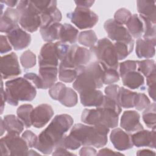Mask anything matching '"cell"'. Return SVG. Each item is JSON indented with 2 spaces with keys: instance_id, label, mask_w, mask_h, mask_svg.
I'll return each instance as SVG.
<instances>
[{
  "instance_id": "obj_1",
  "label": "cell",
  "mask_w": 156,
  "mask_h": 156,
  "mask_svg": "<svg viewBox=\"0 0 156 156\" xmlns=\"http://www.w3.org/2000/svg\"><path fill=\"white\" fill-rule=\"evenodd\" d=\"M73 122L71 116L68 114L56 115L48 126L40 133L34 147L43 154H52L56 147L63 146L65 134Z\"/></svg>"
},
{
  "instance_id": "obj_2",
  "label": "cell",
  "mask_w": 156,
  "mask_h": 156,
  "mask_svg": "<svg viewBox=\"0 0 156 156\" xmlns=\"http://www.w3.org/2000/svg\"><path fill=\"white\" fill-rule=\"evenodd\" d=\"M109 131L110 128L102 124L90 126L78 123L73 126L69 134L74 136L81 146L101 148L107 143V134Z\"/></svg>"
},
{
  "instance_id": "obj_3",
  "label": "cell",
  "mask_w": 156,
  "mask_h": 156,
  "mask_svg": "<svg viewBox=\"0 0 156 156\" xmlns=\"http://www.w3.org/2000/svg\"><path fill=\"white\" fill-rule=\"evenodd\" d=\"M76 70L77 76L73 83V87L79 94L101 88L103 86V68L98 61L91 62Z\"/></svg>"
},
{
  "instance_id": "obj_4",
  "label": "cell",
  "mask_w": 156,
  "mask_h": 156,
  "mask_svg": "<svg viewBox=\"0 0 156 156\" xmlns=\"http://www.w3.org/2000/svg\"><path fill=\"white\" fill-rule=\"evenodd\" d=\"M6 102L16 106L19 101H32L37 95L35 87L26 78L17 77L5 83Z\"/></svg>"
},
{
  "instance_id": "obj_5",
  "label": "cell",
  "mask_w": 156,
  "mask_h": 156,
  "mask_svg": "<svg viewBox=\"0 0 156 156\" xmlns=\"http://www.w3.org/2000/svg\"><path fill=\"white\" fill-rule=\"evenodd\" d=\"M119 115L115 111L108 108H85L81 114V121L91 126L102 124L109 128H115L118 125Z\"/></svg>"
},
{
  "instance_id": "obj_6",
  "label": "cell",
  "mask_w": 156,
  "mask_h": 156,
  "mask_svg": "<svg viewBox=\"0 0 156 156\" xmlns=\"http://www.w3.org/2000/svg\"><path fill=\"white\" fill-rule=\"evenodd\" d=\"M90 50L102 68L115 69L118 68V58L114 45L107 38L98 40Z\"/></svg>"
},
{
  "instance_id": "obj_7",
  "label": "cell",
  "mask_w": 156,
  "mask_h": 156,
  "mask_svg": "<svg viewBox=\"0 0 156 156\" xmlns=\"http://www.w3.org/2000/svg\"><path fill=\"white\" fill-rule=\"evenodd\" d=\"M16 9L20 13L19 24L28 32H34L41 26L40 15L31 1H19Z\"/></svg>"
},
{
  "instance_id": "obj_8",
  "label": "cell",
  "mask_w": 156,
  "mask_h": 156,
  "mask_svg": "<svg viewBox=\"0 0 156 156\" xmlns=\"http://www.w3.org/2000/svg\"><path fill=\"white\" fill-rule=\"evenodd\" d=\"M93 57V55L90 49L74 44L70 46L65 57L60 61L58 68L77 69L90 63Z\"/></svg>"
},
{
  "instance_id": "obj_9",
  "label": "cell",
  "mask_w": 156,
  "mask_h": 156,
  "mask_svg": "<svg viewBox=\"0 0 156 156\" xmlns=\"http://www.w3.org/2000/svg\"><path fill=\"white\" fill-rule=\"evenodd\" d=\"M2 155H27L28 146L18 134L8 133L1 138Z\"/></svg>"
},
{
  "instance_id": "obj_10",
  "label": "cell",
  "mask_w": 156,
  "mask_h": 156,
  "mask_svg": "<svg viewBox=\"0 0 156 156\" xmlns=\"http://www.w3.org/2000/svg\"><path fill=\"white\" fill-rule=\"evenodd\" d=\"M66 16L80 29L92 28L99 20L98 15L90 9L79 7H76L73 12L68 13Z\"/></svg>"
},
{
  "instance_id": "obj_11",
  "label": "cell",
  "mask_w": 156,
  "mask_h": 156,
  "mask_svg": "<svg viewBox=\"0 0 156 156\" xmlns=\"http://www.w3.org/2000/svg\"><path fill=\"white\" fill-rule=\"evenodd\" d=\"M104 27L108 38L112 41L134 44V40L127 28L115 21L114 19L107 20L104 24Z\"/></svg>"
},
{
  "instance_id": "obj_12",
  "label": "cell",
  "mask_w": 156,
  "mask_h": 156,
  "mask_svg": "<svg viewBox=\"0 0 156 156\" xmlns=\"http://www.w3.org/2000/svg\"><path fill=\"white\" fill-rule=\"evenodd\" d=\"M1 73L2 79H4L17 76L21 73L18 57L15 52L1 57Z\"/></svg>"
},
{
  "instance_id": "obj_13",
  "label": "cell",
  "mask_w": 156,
  "mask_h": 156,
  "mask_svg": "<svg viewBox=\"0 0 156 156\" xmlns=\"http://www.w3.org/2000/svg\"><path fill=\"white\" fill-rule=\"evenodd\" d=\"M54 112L47 104H41L34 108L31 115L32 125L35 128L43 127L52 118Z\"/></svg>"
},
{
  "instance_id": "obj_14",
  "label": "cell",
  "mask_w": 156,
  "mask_h": 156,
  "mask_svg": "<svg viewBox=\"0 0 156 156\" xmlns=\"http://www.w3.org/2000/svg\"><path fill=\"white\" fill-rule=\"evenodd\" d=\"M7 37L10 44L16 51L23 50L27 48L32 40L30 34L20 27L19 26L7 33Z\"/></svg>"
},
{
  "instance_id": "obj_15",
  "label": "cell",
  "mask_w": 156,
  "mask_h": 156,
  "mask_svg": "<svg viewBox=\"0 0 156 156\" xmlns=\"http://www.w3.org/2000/svg\"><path fill=\"white\" fill-rule=\"evenodd\" d=\"M39 67H57L58 58L55 51V43H47L41 48L38 55Z\"/></svg>"
},
{
  "instance_id": "obj_16",
  "label": "cell",
  "mask_w": 156,
  "mask_h": 156,
  "mask_svg": "<svg viewBox=\"0 0 156 156\" xmlns=\"http://www.w3.org/2000/svg\"><path fill=\"white\" fill-rule=\"evenodd\" d=\"M140 115L135 110L124 112L121 118L120 126L126 132L130 133L143 129L140 122Z\"/></svg>"
},
{
  "instance_id": "obj_17",
  "label": "cell",
  "mask_w": 156,
  "mask_h": 156,
  "mask_svg": "<svg viewBox=\"0 0 156 156\" xmlns=\"http://www.w3.org/2000/svg\"><path fill=\"white\" fill-rule=\"evenodd\" d=\"M110 139L114 147L118 151H126L133 147L131 135L120 128H115L111 132Z\"/></svg>"
},
{
  "instance_id": "obj_18",
  "label": "cell",
  "mask_w": 156,
  "mask_h": 156,
  "mask_svg": "<svg viewBox=\"0 0 156 156\" xmlns=\"http://www.w3.org/2000/svg\"><path fill=\"white\" fill-rule=\"evenodd\" d=\"M155 130L151 131L147 130H140L136 131L131 135L133 144L136 147H155Z\"/></svg>"
},
{
  "instance_id": "obj_19",
  "label": "cell",
  "mask_w": 156,
  "mask_h": 156,
  "mask_svg": "<svg viewBox=\"0 0 156 156\" xmlns=\"http://www.w3.org/2000/svg\"><path fill=\"white\" fill-rule=\"evenodd\" d=\"M19 20L20 13L17 9L10 7L7 8L4 13L1 15V32L9 33L18 26Z\"/></svg>"
},
{
  "instance_id": "obj_20",
  "label": "cell",
  "mask_w": 156,
  "mask_h": 156,
  "mask_svg": "<svg viewBox=\"0 0 156 156\" xmlns=\"http://www.w3.org/2000/svg\"><path fill=\"white\" fill-rule=\"evenodd\" d=\"M38 73L42 82V89L46 90L55 83L58 69L57 67H40Z\"/></svg>"
},
{
  "instance_id": "obj_21",
  "label": "cell",
  "mask_w": 156,
  "mask_h": 156,
  "mask_svg": "<svg viewBox=\"0 0 156 156\" xmlns=\"http://www.w3.org/2000/svg\"><path fill=\"white\" fill-rule=\"evenodd\" d=\"M80 103L85 107H99L103 102L104 94L98 89L80 94Z\"/></svg>"
},
{
  "instance_id": "obj_22",
  "label": "cell",
  "mask_w": 156,
  "mask_h": 156,
  "mask_svg": "<svg viewBox=\"0 0 156 156\" xmlns=\"http://www.w3.org/2000/svg\"><path fill=\"white\" fill-rule=\"evenodd\" d=\"M136 5L137 10L140 13V15L147 18L153 23L155 24L156 9L155 1H137Z\"/></svg>"
},
{
  "instance_id": "obj_23",
  "label": "cell",
  "mask_w": 156,
  "mask_h": 156,
  "mask_svg": "<svg viewBox=\"0 0 156 156\" xmlns=\"http://www.w3.org/2000/svg\"><path fill=\"white\" fill-rule=\"evenodd\" d=\"M155 45L144 39L138 38L136 41L135 52L138 58L146 59L153 57L155 55Z\"/></svg>"
},
{
  "instance_id": "obj_24",
  "label": "cell",
  "mask_w": 156,
  "mask_h": 156,
  "mask_svg": "<svg viewBox=\"0 0 156 156\" xmlns=\"http://www.w3.org/2000/svg\"><path fill=\"white\" fill-rule=\"evenodd\" d=\"M124 86L130 89H137L142 87L144 84V78L139 72L136 71L129 72L121 77Z\"/></svg>"
},
{
  "instance_id": "obj_25",
  "label": "cell",
  "mask_w": 156,
  "mask_h": 156,
  "mask_svg": "<svg viewBox=\"0 0 156 156\" xmlns=\"http://www.w3.org/2000/svg\"><path fill=\"white\" fill-rule=\"evenodd\" d=\"M62 24L60 23H54L52 25L40 28V32L43 40L48 43L60 40V30Z\"/></svg>"
},
{
  "instance_id": "obj_26",
  "label": "cell",
  "mask_w": 156,
  "mask_h": 156,
  "mask_svg": "<svg viewBox=\"0 0 156 156\" xmlns=\"http://www.w3.org/2000/svg\"><path fill=\"white\" fill-rule=\"evenodd\" d=\"M79 31L78 30L68 23L62 24L60 30V41L65 43L74 44L77 41Z\"/></svg>"
},
{
  "instance_id": "obj_27",
  "label": "cell",
  "mask_w": 156,
  "mask_h": 156,
  "mask_svg": "<svg viewBox=\"0 0 156 156\" xmlns=\"http://www.w3.org/2000/svg\"><path fill=\"white\" fill-rule=\"evenodd\" d=\"M4 122L6 131L20 135L24 130V124L18 117L14 115H7L4 116Z\"/></svg>"
},
{
  "instance_id": "obj_28",
  "label": "cell",
  "mask_w": 156,
  "mask_h": 156,
  "mask_svg": "<svg viewBox=\"0 0 156 156\" xmlns=\"http://www.w3.org/2000/svg\"><path fill=\"white\" fill-rule=\"evenodd\" d=\"M126 25L132 37L138 38L143 34V22L138 15H132Z\"/></svg>"
},
{
  "instance_id": "obj_29",
  "label": "cell",
  "mask_w": 156,
  "mask_h": 156,
  "mask_svg": "<svg viewBox=\"0 0 156 156\" xmlns=\"http://www.w3.org/2000/svg\"><path fill=\"white\" fill-rule=\"evenodd\" d=\"M62 13L57 7H55L49 10L42 12L40 13V27H46L52 25L54 23H60L62 20Z\"/></svg>"
},
{
  "instance_id": "obj_30",
  "label": "cell",
  "mask_w": 156,
  "mask_h": 156,
  "mask_svg": "<svg viewBox=\"0 0 156 156\" xmlns=\"http://www.w3.org/2000/svg\"><path fill=\"white\" fill-rule=\"evenodd\" d=\"M143 24V38L144 40L151 42L155 46L156 44V27L155 24L153 23L147 18L139 15Z\"/></svg>"
},
{
  "instance_id": "obj_31",
  "label": "cell",
  "mask_w": 156,
  "mask_h": 156,
  "mask_svg": "<svg viewBox=\"0 0 156 156\" xmlns=\"http://www.w3.org/2000/svg\"><path fill=\"white\" fill-rule=\"evenodd\" d=\"M58 101L65 107H73L77 104V94L73 89L66 87L61 93Z\"/></svg>"
},
{
  "instance_id": "obj_32",
  "label": "cell",
  "mask_w": 156,
  "mask_h": 156,
  "mask_svg": "<svg viewBox=\"0 0 156 156\" xmlns=\"http://www.w3.org/2000/svg\"><path fill=\"white\" fill-rule=\"evenodd\" d=\"M137 93L132 91L124 87H121L118 103L124 108L134 107V102Z\"/></svg>"
},
{
  "instance_id": "obj_33",
  "label": "cell",
  "mask_w": 156,
  "mask_h": 156,
  "mask_svg": "<svg viewBox=\"0 0 156 156\" xmlns=\"http://www.w3.org/2000/svg\"><path fill=\"white\" fill-rule=\"evenodd\" d=\"M34 110L32 105L29 104H23L16 110L17 116L23 122L25 127H30L32 125L31 115Z\"/></svg>"
},
{
  "instance_id": "obj_34",
  "label": "cell",
  "mask_w": 156,
  "mask_h": 156,
  "mask_svg": "<svg viewBox=\"0 0 156 156\" xmlns=\"http://www.w3.org/2000/svg\"><path fill=\"white\" fill-rule=\"evenodd\" d=\"M143 120L146 126L152 130L156 127V105L154 102L144 109L142 114Z\"/></svg>"
},
{
  "instance_id": "obj_35",
  "label": "cell",
  "mask_w": 156,
  "mask_h": 156,
  "mask_svg": "<svg viewBox=\"0 0 156 156\" xmlns=\"http://www.w3.org/2000/svg\"><path fill=\"white\" fill-rule=\"evenodd\" d=\"M77 40L80 44L90 48L96 44L98 37L94 31L88 30L80 32Z\"/></svg>"
},
{
  "instance_id": "obj_36",
  "label": "cell",
  "mask_w": 156,
  "mask_h": 156,
  "mask_svg": "<svg viewBox=\"0 0 156 156\" xmlns=\"http://www.w3.org/2000/svg\"><path fill=\"white\" fill-rule=\"evenodd\" d=\"M113 45L118 60L126 58L133 51L134 47V44H130L124 42H115Z\"/></svg>"
},
{
  "instance_id": "obj_37",
  "label": "cell",
  "mask_w": 156,
  "mask_h": 156,
  "mask_svg": "<svg viewBox=\"0 0 156 156\" xmlns=\"http://www.w3.org/2000/svg\"><path fill=\"white\" fill-rule=\"evenodd\" d=\"M137 70L147 77L153 71L155 70V62L152 59L137 60Z\"/></svg>"
},
{
  "instance_id": "obj_38",
  "label": "cell",
  "mask_w": 156,
  "mask_h": 156,
  "mask_svg": "<svg viewBox=\"0 0 156 156\" xmlns=\"http://www.w3.org/2000/svg\"><path fill=\"white\" fill-rule=\"evenodd\" d=\"M20 60L22 66L26 69L34 67L37 62L35 54L29 49L25 51L21 55Z\"/></svg>"
},
{
  "instance_id": "obj_39",
  "label": "cell",
  "mask_w": 156,
  "mask_h": 156,
  "mask_svg": "<svg viewBox=\"0 0 156 156\" xmlns=\"http://www.w3.org/2000/svg\"><path fill=\"white\" fill-rule=\"evenodd\" d=\"M103 68L102 82L103 84L110 85L119 81V74L116 69L112 68Z\"/></svg>"
},
{
  "instance_id": "obj_40",
  "label": "cell",
  "mask_w": 156,
  "mask_h": 156,
  "mask_svg": "<svg viewBox=\"0 0 156 156\" xmlns=\"http://www.w3.org/2000/svg\"><path fill=\"white\" fill-rule=\"evenodd\" d=\"M77 76V71L75 69L58 68V79L62 82L71 83L75 80Z\"/></svg>"
},
{
  "instance_id": "obj_41",
  "label": "cell",
  "mask_w": 156,
  "mask_h": 156,
  "mask_svg": "<svg viewBox=\"0 0 156 156\" xmlns=\"http://www.w3.org/2000/svg\"><path fill=\"white\" fill-rule=\"evenodd\" d=\"M151 104V101L144 93H137L134 102V107L138 111L146 108Z\"/></svg>"
},
{
  "instance_id": "obj_42",
  "label": "cell",
  "mask_w": 156,
  "mask_h": 156,
  "mask_svg": "<svg viewBox=\"0 0 156 156\" xmlns=\"http://www.w3.org/2000/svg\"><path fill=\"white\" fill-rule=\"evenodd\" d=\"M132 13L128 9L126 8H121L118 9L114 15V20L120 24H126L129 20Z\"/></svg>"
},
{
  "instance_id": "obj_43",
  "label": "cell",
  "mask_w": 156,
  "mask_h": 156,
  "mask_svg": "<svg viewBox=\"0 0 156 156\" xmlns=\"http://www.w3.org/2000/svg\"><path fill=\"white\" fill-rule=\"evenodd\" d=\"M137 68V60H126L119 63V76L121 77L125 74L136 71Z\"/></svg>"
},
{
  "instance_id": "obj_44",
  "label": "cell",
  "mask_w": 156,
  "mask_h": 156,
  "mask_svg": "<svg viewBox=\"0 0 156 156\" xmlns=\"http://www.w3.org/2000/svg\"><path fill=\"white\" fill-rule=\"evenodd\" d=\"M155 70H154L149 76L146 77V84L148 87L147 91L149 96L152 99V100L154 102L155 101Z\"/></svg>"
},
{
  "instance_id": "obj_45",
  "label": "cell",
  "mask_w": 156,
  "mask_h": 156,
  "mask_svg": "<svg viewBox=\"0 0 156 156\" xmlns=\"http://www.w3.org/2000/svg\"><path fill=\"white\" fill-rule=\"evenodd\" d=\"M98 107L105 108L112 110L115 111V112H116L117 113H118L119 115H120V113L122 111L121 107L117 102L109 98L108 97H107L105 95L104 96V100H103L102 103Z\"/></svg>"
},
{
  "instance_id": "obj_46",
  "label": "cell",
  "mask_w": 156,
  "mask_h": 156,
  "mask_svg": "<svg viewBox=\"0 0 156 156\" xmlns=\"http://www.w3.org/2000/svg\"><path fill=\"white\" fill-rule=\"evenodd\" d=\"M35 7L38 10L40 15L41 13L57 7V2L56 1H32Z\"/></svg>"
},
{
  "instance_id": "obj_47",
  "label": "cell",
  "mask_w": 156,
  "mask_h": 156,
  "mask_svg": "<svg viewBox=\"0 0 156 156\" xmlns=\"http://www.w3.org/2000/svg\"><path fill=\"white\" fill-rule=\"evenodd\" d=\"M121 87L116 84H110L105 88V96L118 103ZM119 104V103H118Z\"/></svg>"
},
{
  "instance_id": "obj_48",
  "label": "cell",
  "mask_w": 156,
  "mask_h": 156,
  "mask_svg": "<svg viewBox=\"0 0 156 156\" xmlns=\"http://www.w3.org/2000/svg\"><path fill=\"white\" fill-rule=\"evenodd\" d=\"M70 46H69L68 44L63 43L61 41H58L55 43V51L58 60L62 61L65 57L69 51Z\"/></svg>"
},
{
  "instance_id": "obj_49",
  "label": "cell",
  "mask_w": 156,
  "mask_h": 156,
  "mask_svg": "<svg viewBox=\"0 0 156 156\" xmlns=\"http://www.w3.org/2000/svg\"><path fill=\"white\" fill-rule=\"evenodd\" d=\"M63 146L67 149L76 150L81 146V144L74 136L69 134L65 136L63 142Z\"/></svg>"
},
{
  "instance_id": "obj_50",
  "label": "cell",
  "mask_w": 156,
  "mask_h": 156,
  "mask_svg": "<svg viewBox=\"0 0 156 156\" xmlns=\"http://www.w3.org/2000/svg\"><path fill=\"white\" fill-rule=\"evenodd\" d=\"M65 87L66 85L62 82L55 83L52 87H51L49 89L48 93L52 99L58 101L61 93Z\"/></svg>"
},
{
  "instance_id": "obj_51",
  "label": "cell",
  "mask_w": 156,
  "mask_h": 156,
  "mask_svg": "<svg viewBox=\"0 0 156 156\" xmlns=\"http://www.w3.org/2000/svg\"><path fill=\"white\" fill-rule=\"evenodd\" d=\"M22 138L25 140L29 147H34L38 140V136L31 130H25L21 135Z\"/></svg>"
},
{
  "instance_id": "obj_52",
  "label": "cell",
  "mask_w": 156,
  "mask_h": 156,
  "mask_svg": "<svg viewBox=\"0 0 156 156\" xmlns=\"http://www.w3.org/2000/svg\"><path fill=\"white\" fill-rule=\"evenodd\" d=\"M24 77L32 82L37 88L42 89V82L39 75L34 73H27L24 75Z\"/></svg>"
},
{
  "instance_id": "obj_53",
  "label": "cell",
  "mask_w": 156,
  "mask_h": 156,
  "mask_svg": "<svg viewBox=\"0 0 156 156\" xmlns=\"http://www.w3.org/2000/svg\"><path fill=\"white\" fill-rule=\"evenodd\" d=\"M10 42L7 38V36L1 35V54L7 53L10 51L12 49V46L10 44Z\"/></svg>"
},
{
  "instance_id": "obj_54",
  "label": "cell",
  "mask_w": 156,
  "mask_h": 156,
  "mask_svg": "<svg viewBox=\"0 0 156 156\" xmlns=\"http://www.w3.org/2000/svg\"><path fill=\"white\" fill-rule=\"evenodd\" d=\"M79 155H87V156L96 155L97 152H96V150L93 147L85 146L80 149V150L79 151Z\"/></svg>"
},
{
  "instance_id": "obj_55",
  "label": "cell",
  "mask_w": 156,
  "mask_h": 156,
  "mask_svg": "<svg viewBox=\"0 0 156 156\" xmlns=\"http://www.w3.org/2000/svg\"><path fill=\"white\" fill-rule=\"evenodd\" d=\"M53 155H75L76 154L68 151L67 149L63 146H59L56 147L53 152L52 153Z\"/></svg>"
},
{
  "instance_id": "obj_56",
  "label": "cell",
  "mask_w": 156,
  "mask_h": 156,
  "mask_svg": "<svg viewBox=\"0 0 156 156\" xmlns=\"http://www.w3.org/2000/svg\"><path fill=\"white\" fill-rule=\"evenodd\" d=\"M123 155L122 153L113 151L108 148H102L98 153L97 155Z\"/></svg>"
},
{
  "instance_id": "obj_57",
  "label": "cell",
  "mask_w": 156,
  "mask_h": 156,
  "mask_svg": "<svg viewBox=\"0 0 156 156\" xmlns=\"http://www.w3.org/2000/svg\"><path fill=\"white\" fill-rule=\"evenodd\" d=\"M76 7L90 9L94 3V1H75Z\"/></svg>"
},
{
  "instance_id": "obj_58",
  "label": "cell",
  "mask_w": 156,
  "mask_h": 156,
  "mask_svg": "<svg viewBox=\"0 0 156 156\" xmlns=\"http://www.w3.org/2000/svg\"><path fill=\"white\" fill-rule=\"evenodd\" d=\"M6 102V96H5V91L3 87V81L2 79L1 80V114L3 113L4 107H5V102Z\"/></svg>"
},
{
  "instance_id": "obj_59",
  "label": "cell",
  "mask_w": 156,
  "mask_h": 156,
  "mask_svg": "<svg viewBox=\"0 0 156 156\" xmlns=\"http://www.w3.org/2000/svg\"><path fill=\"white\" fill-rule=\"evenodd\" d=\"M137 155H155V152L149 149H141L136 152Z\"/></svg>"
},
{
  "instance_id": "obj_60",
  "label": "cell",
  "mask_w": 156,
  "mask_h": 156,
  "mask_svg": "<svg viewBox=\"0 0 156 156\" xmlns=\"http://www.w3.org/2000/svg\"><path fill=\"white\" fill-rule=\"evenodd\" d=\"M18 1H16V0H7V1H1V3H4L5 4H6L7 6H9L10 8H12L16 5H17L18 3Z\"/></svg>"
},
{
  "instance_id": "obj_61",
  "label": "cell",
  "mask_w": 156,
  "mask_h": 156,
  "mask_svg": "<svg viewBox=\"0 0 156 156\" xmlns=\"http://www.w3.org/2000/svg\"><path fill=\"white\" fill-rule=\"evenodd\" d=\"M5 130H6V129H5V124H4V120L1 118V136L4 134V133L5 132Z\"/></svg>"
},
{
  "instance_id": "obj_62",
  "label": "cell",
  "mask_w": 156,
  "mask_h": 156,
  "mask_svg": "<svg viewBox=\"0 0 156 156\" xmlns=\"http://www.w3.org/2000/svg\"><path fill=\"white\" fill-rule=\"evenodd\" d=\"M40 155L39 153H37L36 152H35V151L32 150V149H30L29 151H28V152H27V155Z\"/></svg>"
}]
</instances>
